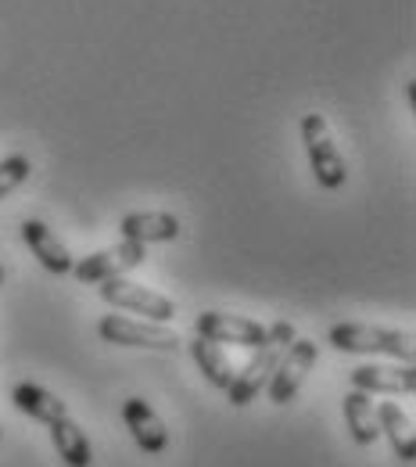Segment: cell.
Segmentation results:
<instances>
[{"instance_id":"obj_3","label":"cell","mask_w":416,"mask_h":467,"mask_svg":"<svg viewBox=\"0 0 416 467\" xmlns=\"http://www.w3.org/2000/svg\"><path fill=\"white\" fill-rule=\"evenodd\" d=\"M97 335L108 342V346H122V349H162L173 352L179 349V335L169 324H155V320H133V317H101L97 324Z\"/></svg>"},{"instance_id":"obj_2","label":"cell","mask_w":416,"mask_h":467,"mask_svg":"<svg viewBox=\"0 0 416 467\" xmlns=\"http://www.w3.org/2000/svg\"><path fill=\"white\" fill-rule=\"evenodd\" d=\"M301 144H305V155H309V170L316 176L320 187L327 191H338L345 187L349 180V166L341 159V151L334 148V137H330V126L320 112H309L301 116Z\"/></svg>"},{"instance_id":"obj_11","label":"cell","mask_w":416,"mask_h":467,"mask_svg":"<svg viewBox=\"0 0 416 467\" xmlns=\"http://www.w3.org/2000/svg\"><path fill=\"white\" fill-rule=\"evenodd\" d=\"M22 241L33 252V259H40V266L47 274H72V252L61 244V237L40 220H22Z\"/></svg>"},{"instance_id":"obj_13","label":"cell","mask_w":416,"mask_h":467,"mask_svg":"<svg viewBox=\"0 0 416 467\" xmlns=\"http://www.w3.org/2000/svg\"><path fill=\"white\" fill-rule=\"evenodd\" d=\"M11 403H15L18 413H25L36 424H55L61 417H68V407L61 403L58 396L47 392V389H40V385H33V381H18L11 389Z\"/></svg>"},{"instance_id":"obj_12","label":"cell","mask_w":416,"mask_h":467,"mask_svg":"<svg viewBox=\"0 0 416 467\" xmlns=\"http://www.w3.org/2000/svg\"><path fill=\"white\" fill-rule=\"evenodd\" d=\"M122 241H137V244H162V241H177L179 220L173 213H129L119 223Z\"/></svg>"},{"instance_id":"obj_17","label":"cell","mask_w":416,"mask_h":467,"mask_svg":"<svg viewBox=\"0 0 416 467\" xmlns=\"http://www.w3.org/2000/svg\"><path fill=\"white\" fill-rule=\"evenodd\" d=\"M190 356H194L198 370L205 374V381H208L212 389L227 392V385H230V378H234V363H230V356L219 349L216 342H208V338H194V342H190Z\"/></svg>"},{"instance_id":"obj_15","label":"cell","mask_w":416,"mask_h":467,"mask_svg":"<svg viewBox=\"0 0 416 467\" xmlns=\"http://www.w3.org/2000/svg\"><path fill=\"white\" fill-rule=\"evenodd\" d=\"M47 428H51V446H55V453L61 457V464L65 467H90L94 464L90 439H86V431H83L72 417H61V420L47 424Z\"/></svg>"},{"instance_id":"obj_14","label":"cell","mask_w":416,"mask_h":467,"mask_svg":"<svg viewBox=\"0 0 416 467\" xmlns=\"http://www.w3.org/2000/svg\"><path fill=\"white\" fill-rule=\"evenodd\" d=\"M377 428H380V435L391 442L395 457L406 461V464H413L416 461L413 417H410L402 407H395V403H380V407H377Z\"/></svg>"},{"instance_id":"obj_19","label":"cell","mask_w":416,"mask_h":467,"mask_svg":"<svg viewBox=\"0 0 416 467\" xmlns=\"http://www.w3.org/2000/svg\"><path fill=\"white\" fill-rule=\"evenodd\" d=\"M266 331H269V342H273V346H291V342H295V327H291L288 320H277V324L266 327Z\"/></svg>"},{"instance_id":"obj_18","label":"cell","mask_w":416,"mask_h":467,"mask_svg":"<svg viewBox=\"0 0 416 467\" xmlns=\"http://www.w3.org/2000/svg\"><path fill=\"white\" fill-rule=\"evenodd\" d=\"M29 176H33V162H29L25 155H7V159H0V202H4L7 194H15Z\"/></svg>"},{"instance_id":"obj_1","label":"cell","mask_w":416,"mask_h":467,"mask_svg":"<svg viewBox=\"0 0 416 467\" xmlns=\"http://www.w3.org/2000/svg\"><path fill=\"white\" fill-rule=\"evenodd\" d=\"M327 342L338 352H356V356H388L399 363H413L416 346L413 335L391 331V327H370V324H334Z\"/></svg>"},{"instance_id":"obj_20","label":"cell","mask_w":416,"mask_h":467,"mask_svg":"<svg viewBox=\"0 0 416 467\" xmlns=\"http://www.w3.org/2000/svg\"><path fill=\"white\" fill-rule=\"evenodd\" d=\"M0 285H4V266H0Z\"/></svg>"},{"instance_id":"obj_16","label":"cell","mask_w":416,"mask_h":467,"mask_svg":"<svg viewBox=\"0 0 416 467\" xmlns=\"http://www.w3.org/2000/svg\"><path fill=\"white\" fill-rule=\"evenodd\" d=\"M341 410H345V428L352 435L356 446H373L380 428H377V407H373V396L352 389L345 400H341Z\"/></svg>"},{"instance_id":"obj_9","label":"cell","mask_w":416,"mask_h":467,"mask_svg":"<svg viewBox=\"0 0 416 467\" xmlns=\"http://www.w3.org/2000/svg\"><path fill=\"white\" fill-rule=\"evenodd\" d=\"M122 424H126V431L133 435V442H137L144 453L158 457V453H166V450H169L166 420L151 410V403H144V400L129 396V400L122 403Z\"/></svg>"},{"instance_id":"obj_4","label":"cell","mask_w":416,"mask_h":467,"mask_svg":"<svg viewBox=\"0 0 416 467\" xmlns=\"http://www.w3.org/2000/svg\"><path fill=\"white\" fill-rule=\"evenodd\" d=\"M316 359H320V346L309 342V338H295V342L284 349V356L277 359V370H273V378H269V385H266L269 403L288 407L298 392H301L305 378L312 374Z\"/></svg>"},{"instance_id":"obj_7","label":"cell","mask_w":416,"mask_h":467,"mask_svg":"<svg viewBox=\"0 0 416 467\" xmlns=\"http://www.w3.org/2000/svg\"><path fill=\"white\" fill-rule=\"evenodd\" d=\"M194 331L198 338H208L216 346H244V349H259L269 342L266 324L251 320V317H234V313H201L194 317Z\"/></svg>"},{"instance_id":"obj_6","label":"cell","mask_w":416,"mask_h":467,"mask_svg":"<svg viewBox=\"0 0 416 467\" xmlns=\"http://www.w3.org/2000/svg\"><path fill=\"white\" fill-rule=\"evenodd\" d=\"M147 259V244H137V241H119L105 252H94L86 259H76L72 263V274L76 281L83 285H105L112 277H126L129 270H137L140 263Z\"/></svg>"},{"instance_id":"obj_10","label":"cell","mask_w":416,"mask_h":467,"mask_svg":"<svg viewBox=\"0 0 416 467\" xmlns=\"http://www.w3.org/2000/svg\"><path fill=\"white\" fill-rule=\"evenodd\" d=\"M349 385L366 392V396H413L416 392V370L413 363H402V367H377V363H366L356 367L349 374Z\"/></svg>"},{"instance_id":"obj_8","label":"cell","mask_w":416,"mask_h":467,"mask_svg":"<svg viewBox=\"0 0 416 467\" xmlns=\"http://www.w3.org/2000/svg\"><path fill=\"white\" fill-rule=\"evenodd\" d=\"M288 346H273V342H266V346H259L255 356L234 370V378H230V385H227V396H230V403L234 407H248V403H255L259 396H262V389L269 385V378H273V370H277V359L284 356Z\"/></svg>"},{"instance_id":"obj_21","label":"cell","mask_w":416,"mask_h":467,"mask_svg":"<svg viewBox=\"0 0 416 467\" xmlns=\"http://www.w3.org/2000/svg\"><path fill=\"white\" fill-rule=\"evenodd\" d=\"M0 439H4V431H0Z\"/></svg>"},{"instance_id":"obj_5","label":"cell","mask_w":416,"mask_h":467,"mask_svg":"<svg viewBox=\"0 0 416 467\" xmlns=\"http://www.w3.org/2000/svg\"><path fill=\"white\" fill-rule=\"evenodd\" d=\"M101 298H105L108 306H116L119 313H137V317H147V320H155V324H169V320L177 317L173 298L151 292V288H144V285H137V281H129V277H112V281H105V285H101Z\"/></svg>"}]
</instances>
